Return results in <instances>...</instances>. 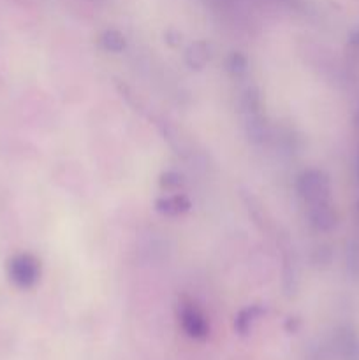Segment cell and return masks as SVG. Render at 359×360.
Instances as JSON below:
<instances>
[{"instance_id":"2","label":"cell","mask_w":359,"mask_h":360,"mask_svg":"<svg viewBox=\"0 0 359 360\" xmlns=\"http://www.w3.org/2000/svg\"><path fill=\"white\" fill-rule=\"evenodd\" d=\"M183 319H185V326L189 327V330L192 334H199L204 330V322L203 319H201L199 315H197L196 311H192V309H189V311L183 315Z\"/></svg>"},{"instance_id":"1","label":"cell","mask_w":359,"mask_h":360,"mask_svg":"<svg viewBox=\"0 0 359 360\" xmlns=\"http://www.w3.org/2000/svg\"><path fill=\"white\" fill-rule=\"evenodd\" d=\"M9 280L20 288H30L39 280V262L28 253L14 255L7 264Z\"/></svg>"},{"instance_id":"3","label":"cell","mask_w":359,"mask_h":360,"mask_svg":"<svg viewBox=\"0 0 359 360\" xmlns=\"http://www.w3.org/2000/svg\"><path fill=\"white\" fill-rule=\"evenodd\" d=\"M102 42H104V46H108L109 49H113V51H118V49H122L123 46H125V41H123L122 35H120L118 32H113V30L106 32Z\"/></svg>"}]
</instances>
